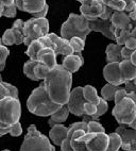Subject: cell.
<instances>
[{
    "mask_svg": "<svg viewBox=\"0 0 136 151\" xmlns=\"http://www.w3.org/2000/svg\"><path fill=\"white\" fill-rule=\"evenodd\" d=\"M96 108H97L96 113L92 116V118H93L94 120H99V117L102 116L103 114H105L106 112H107V110H109L107 101H105V100L102 99V98L100 97V99H99V103L96 105Z\"/></svg>",
    "mask_w": 136,
    "mask_h": 151,
    "instance_id": "cell-33",
    "label": "cell"
},
{
    "mask_svg": "<svg viewBox=\"0 0 136 151\" xmlns=\"http://www.w3.org/2000/svg\"><path fill=\"white\" fill-rule=\"evenodd\" d=\"M37 61L51 69L57 65V55L52 49L43 48L37 54Z\"/></svg>",
    "mask_w": 136,
    "mask_h": 151,
    "instance_id": "cell-19",
    "label": "cell"
},
{
    "mask_svg": "<svg viewBox=\"0 0 136 151\" xmlns=\"http://www.w3.org/2000/svg\"><path fill=\"white\" fill-rule=\"evenodd\" d=\"M43 83L51 101L60 105L67 103L72 85V73L57 64L48 71Z\"/></svg>",
    "mask_w": 136,
    "mask_h": 151,
    "instance_id": "cell-1",
    "label": "cell"
},
{
    "mask_svg": "<svg viewBox=\"0 0 136 151\" xmlns=\"http://www.w3.org/2000/svg\"><path fill=\"white\" fill-rule=\"evenodd\" d=\"M82 92H83V97H84L85 101L93 104L97 105L99 103V99L100 97L97 94V89L92 85H85L84 87H82Z\"/></svg>",
    "mask_w": 136,
    "mask_h": 151,
    "instance_id": "cell-27",
    "label": "cell"
},
{
    "mask_svg": "<svg viewBox=\"0 0 136 151\" xmlns=\"http://www.w3.org/2000/svg\"><path fill=\"white\" fill-rule=\"evenodd\" d=\"M20 151H55V148L46 135L37 131L34 124H31L28 128V133L24 138Z\"/></svg>",
    "mask_w": 136,
    "mask_h": 151,
    "instance_id": "cell-5",
    "label": "cell"
},
{
    "mask_svg": "<svg viewBox=\"0 0 136 151\" xmlns=\"http://www.w3.org/2000/svg\"><path fill=\"white\" fill-rule=\"evenodd\" d=\"M118 151H119V150H118ZM122 151H125V150H122Z\"/></svg>",
    "mask_w": 136,
    "mask_h": 151,
    "instance_id": "cell-55",
    "label": "cell"
},
{
    "mask_svg": "<svg viewBox=\"0 0 136 151\" xmlns=\"http://www.w3.org/2000/svg\"><path fill=\"white\" fill-rule=\"evenodd\" d=\"M21 104L18 98L4 97L0 100V128H9L19 122Z\"/></svg>",
    "mask_w": 136,
    "mask_h": 151,
    "instance_id": "cell-4",
    "label": "cell"
},
{
    "mask_svg": "<svg viewBox=\"0 0 136 151\" xmlns=\"http://www.w3.org/2000/svg\"><path fill=\"white\" fill-rule=\"evenodd\" d=\"M127 97L132 99L134 102H136V93H128V94H127Z\"/></svg>",
    "mask_w": 136,
    "mask_h": 151,
    "instance_id": "cell-50",
    "label": "cell"
},
{
    "mask_svg": "<svg viewBox=\"0 0 136 151\" xmlns=\"http://www.w3.org/2000/svg\"><path fill=\"white\" fill-rule=\"evenodd\" d=\"M0 81H2V78H1V75H0Z\"/></svg>",
    "mask_w": 136,
    "mask_h": 151,
    "instance_id": "cell-52",
    "label": "cell"
},
{
    "mask_svg": "<svg viewBox=\"0 0 136 151\" xmlns=\"http://www.w3.org/2000/svg\"><path fill=\"white\" fill-rule=\"evenodd\" d=\"M49 33V22L46 18H31L24 24V44L29 46L31 42L39 40Z\"/></svg>",
    "mask_w": 136,
    "mask_h": 151,
    "instance_id": "cell-6",
    "label": "cell"
},
{
    "mask_svg": "<svg viewBox=\"0 0 136 151\" xmlns=\"http://www.w3.org/2000/svg\"><path fill=\"white\" fill-rule=\"evenodd\" d=\"M15 6H16L17 10L22 11L24 10V0H15Z\"/></svg>",
    "mask_w": 136,
    "mask_h": 151,
    "instance_id": "cell-46",
    "label": "cell"
},
{
    "mask_svg": "<svg viewBox=\"0 0 136 151\" xmlns=\"http://www.w3.org/2000/svg\"><path fill=\"white\" fill-rule=\"evenodd\" d=\"M110 20L114 29L123 30L135 27V22H132L128 16V13H125V11H114L112 13Z\"/></svg>",
    "mask_w": 136,
    "mask_h": 151,
    "instance_id": "cell-15",
    "label": "cell"
},
{
    "mask_svg": "<svg viewBox=\"0 0 136 151\" xmlns=\"http://www.w3.org/2000/svg\"><path fill=\"white\" fill-rule=\"evenodd\" d=\"M0 45H2V44H1V38H0Z\"/></svg>",
    "mask_w": 136,
    "mask_h": 151,
    "instance_id": "cell-53",
    "label": "cell"
},
{
    "mask_svg": "<svg viewBox=\"0 0 136 151\" xmlns=\"http://www.w3.org/2000/svg\"><path fill=\"white\" fill-rule=\"evenodd\" d=\"M116 133L121 138L120 148L125 151H136V130L131 129L127 124H119Z\"/></svg>",
    "mask_w": 136,
    "mask_h": 151,
    "instance_id": "cell-11",
    "label": "cell"
},
{
    "mask_svg": "<svg viewBox=\"0 0 136 151\" xmlns=\"http://www.w3.org/2000/svg\"><path fill=\"white\" fill-rule=\"evenodd\" d=\"M114 37L116 44L123 46L125 41L129 37H136V28L133 27L131 28V29H123V30L114 29Z\"/></svg>",
    "mask_w": 136,
    "mask_h": 151,
    "instance_id": "cell-23",
    "label": "cell"
},
{
    "mask_svg": "<svg viewBox=\"0 0 136 151\" xmlns=\"http://www.w3.org/2000/svg\"><path fill=\"white\" fill-rule=\"evenodd\" d=\"M129 128H131V129H135L136 130V118H134L133 120L131 122H129L128 124H127Z\"/></svg>",
    "mask_w": 136,
    "mask_h": 151,
    "instance_id": "cell-49",
    "label": "cell"
},
{
    "mask_svg": "<svg viewBox=\"0 0 136 151\" xmlns=\"http://www.w3.org/2000/svg\"><path fill=\"white\" fill-rule=\"evenodd\" d=\"M38 64V61H34V60H29L25 63L24 65V73L27 76L28 78L32 80V81H37V79L34 76V69H35L36 65Z\"/></svg>",
    "mask_w": 136,
    "mask_h": 151,
    "instance_id": "cell-32",
    "label": "cell"
},
{
    "mask_svg": "<svg viewBox=\"0 0 136 151\" xmlns=\"http://www.w3.org/2000/svg\"><path fill=\"white\" fill-rule=\"evenodd\" d=\"M121 49H122L121 45H118V44H114V43L109 44L105 49L106 62L114 63V62L122 61V59H121Z\"/></svg>",
    "mask_w": 136,
    "mask_h": 151,
    "instance_id": "cell-21",
    "label": "cell"
},
{
    "mask_svg": "<svg viewBox=\"0 0 136 151\" xmlns=\"http://www.w3.org/2000/svg\"><path fill=\"white\" fill-rule=\"evenodd\" d=\"M87 132L100 133V132H105V130H104V127L98 120H92V122H87Z\"/></svg>",
    "mask_w": 136,
    "mask_h": 151,
    "instance_id": "cell-37",
    "label": "cell"
},
{
    "mask_svg": "<svg viewBox=\"0 0 136 151\" xmlns=\"http://www.w3.org/2000/svg\"><path fill=\"white\" fill-rule=\"evenodd\" d=\"M9 55H10V51L6 48V46L0 45V71H2L6 67V62Z\"/></svg>",
    "mask_w": 136,
    "mask_h": 151,
    "instance_id": "cell-38",
    "label": "cell"
},
{
    "mask_svg": "<svg viewBox=\"0 0 136 151\" xmlns=\"http://www.w3.org/2000/svg\"><path fill=\"white\" fill-rule=\"evenodd\" d=\"M85 131L83 130H76L74 131L70 137V146L72 148V151H88L86 149V143L80 140V136L84 134Z\"/></svg>",
    "mask_w": 136,
    "mask_h": 151,
    "instance_id": "cell-26",
    "label": "cell"
},
{
    "mask_svg": "<svg viewBox=\"0 0 136 151\" xmlns=\"http://www.w3.org/2000/svg\"><path fill=\"white\" fill-rule=\"evenodd\" d=\"M61 106L62 105L51 101L45 89L44 83L39 84V86L31 93L27 101V108L29 112L41 117H49Z\"/></svg>",
    "mask_w": 136,
    "mask_h": 151,
    "instance_id": "cell-2",
    "label": "cell"
},
{
    "mask_svg": "<svg viewBox=\"0 0 136 151\" xmlns=\"http://www.w3.org/2000/svg\"><path fill=\"white\" fill-rule=\"evenodd\" d=\"M120 88V86H116L113 84H105L102 89H101V98L104 99L105 101H112L114 100V95Z\"/></svg>",
    "mask_w": 136,
    "mask_h": 151,
    "instance_id": "cell-29",
    "label": "cell"
},
{
    "mask_svg": "<svg viewBox=\"0 0 136 151\" xmlns=\"http://www.w3.org/2000/svg\"><path fill=\"white\" fill-rule=\"evenodd\" d=\"M123 46H125V48L130 49V50H135L136 49V37H129L128 40L125 41Z\"/></svg>",
    "mask_w": 136,
    "mask_h": 151,
    "instance_id": "cell-43",
    "label": "cell"
},
{
    "mask_svg": "<svg viewBox=\"0 0 136 151\" xmlns=\"http://www.w3.org/2000/svg\"><path fill=\"white\" fill-rule=\"evenodd\" d=\"M104 6L112 9L113 11H125V2L123 0H101Z\"/></svg>",
    "mask_w": 136,
    "mask_h": 151,
    "instance_id": "cell-34",
    "label": "cell"
},
{
    "mask_svg": "<svg viewBox=\"0 0 136 151\" xmlns=\"http://www.w3.org/2000/svg\"><path fill=\"white\" fill-rule=\"evenodd\" d=\"M128 16L130 17V19L132 20V22H135V20H136V9L132 10L131 12H129Z\"/></svg>",
    "mask_w": 136,
    "mask_h": 151,
    "instance_id": "cell-47",
    "label": "cell"
},
{
    "mask_svg": "<svg viewBox=\"0 0 136 151\" xmlns=\"http://www.w3.org/2000/svg\"><path fill=\"white\" fill-rule=\"evenodd\" d=\"M9 133H10L12 136H14V137H17L19 135H21L22 127H21V124H20V122H17L12 124V126H10V132Z\"/></svg>",
    "mask_w": 136,
    "mask_h": 151,
    "instance_id": "cell-39",
    "label": "cell"
},
{
    "mask_svg": "<svg viewBox=\"0 0 136 151\" xmlns=\"http://www.w3.org/2000/svg\"><path fill=\"white\" fill-rule=\"evenodd\" d=\"M130 62L132 63V64L133 65H135L136 66V51H134L133 53L131 54V57H130Z\"/></svg>",
    "mask_w": 136,
    "mask_h": 151,
    "instance_id": "cell-48",
    "label": "cell"
},
{
    "mask_svg": "<svg viewBox=\"0 0 136 151\" xmlns=\"http://www.w3.org/2000/svg\"><path fill=\"white\" fill-rule=\"evenodd\" d=\"M0 137H1V135H0Z\"/></svg>",
    "mask_w": 136,
    "mask_h": 151,
    "instance_id": "cell-56",
    "label": "cell"
},
{
    "mask_svg": "<svg viewBox=\"0 0 136 151\" xmlns=\"http://www.w3.org/2000/svg\"><path fill=\"white\" fill-rule=\"evenodd\" d=\"M3 151H10V150H8V149H6V150H3Z\"/></svg>",
    "mask_w": 136,
    "mask_h": 151,
    "instance_id": "cell-54",
    "label": "cell"
},
{
    "mask_svg": "<svg viewBox=\"0 0 136 151\" xmlns=\"http://www.w3.org/2000/svg\"><path fill=\"white\" fill-rule=\"evenodd\" d=\"M106 6H104L101 0H93L89 4H82L80 8L81 15L89 20H95L104 13Z\"/></svg>",
    "mask_w": 136,
    "mask_h": 151,
    "instance_id": "cell-12",
    "label": "cell"
},
{
    "mask_svg": "<svg viewBox=\"0 0 136 151\" xmlns=\"http://www.w3.org/2000/svg\"><path fill=\"white\" fill-rule=\"evenodd\" d=\"M49 70H50L49 68L46 67L44 64L38 62V64L36 65L35 69H34V76H35V78L37 79V81L38 80H44Z\"/></svg>",
    "mask_w": 136,
    "mask_h": 151,
    "instance_id": "cell-36",
    "label": "cell"
},
{
    "mask_svg": "<svg viewBox=\"0 0 136 151\" xmlns=\"http://www.w3.org/2000/svg\"><path fill=\"white\" fill-rule=\"evenodd\" d=\"M90 33L88 20L76 13H70L67 20L61 27V37L69 41L72 37H79L86 42L87 35Z\"/></svg>",
    "mask_w": 136,
    "mask_h": 151,
    "instance_id": "cell-3",
    "label": "cell"
},
{
    "mask_svg": "<svg viewBox=\"0 0 136 151\" xmlns=\"http://www.w3.org/2000/svg\"><path fill=\"white\" fill-rule=\"evenodd\" d=\"M84 64V59L82 57L81 53H72L69 55H65V58L63 59L62 66L63 68H65L68 73H74L80 69Z\"/></svg>",
    "mask_w": 136,
    "mask_h": 151,
    "instance_id": "cell-17",
    "label": "cell"
},
{
    "mask_svg": "<svg viewBox=\"0 0 136 151\" xmlns=\"http://www.w3.org/2000/svg\"><path fill=\"white\" fill-rule=\"evenodd\" d=\"M77 1H79V2H81L82 4H89L93 0H77Z\"/></svg>",
    "mask_w": 136,
    "mask_h": 151,
    "instance_id": "cell-51",
    "label": "cell"
},
{
    "mask_svg": "<svg viewBox=\"0 0 136 151\" xmlns=\"http://www.w3.org/2000/svg\"><path fill=\"white\" fill-rule=\"evenodd\" d=\"M121 146V138L116 132L109 134V144L106 151H118Z\"/></svg>",
    "mask_w": 136,
    "mask_h": 151,
    "instance_id": "cell-31",
    "label": "cell"
},
{
    "mask_svg": "<svg viewBox=\"0 0 136 151\" xmlns=\"http://www.w3.org/2000/svg\"><path fill=\"white\" fill-rule=\"evenodd\" d=\"M83 109H84V115H88V116H93L97 110L96 105L89 102H85L83 105Z\"/></svg>",
    "mask_w": 136,
    "mask_h": 151,
    "instance_id": "cell-40",
    "label": "cell"
},
{
    "mask_svg": "<svg viewBox=\"0 0 136 151\" xmlns=\"http://www.w3.org/2000/svg\"><path fill=\"white\" fill-rule=\"evenodd\" d=\"M127 94H128V93H127V91L125 89V87H120L114 95V102L118 103L119 101H121L123 98L127 97Z\"/></svg>",
    "mask_w": 136,
    "mask_h": 151,
    "instance_id": "cell-41",
    "label": "cell"
},
{
    "mask_svg": "<svg viewBox=\"0 0 136 151\" xmlns=\"http://www.w3.org/2000/svg\"><path fill=\"white\" fill-rule=\"evenodd\" d=\"M103 77L107 81V83L116 85V86H120L121 84L125 83L121 73H120L119 62L107 63L105 67L103 68Z\"/></svg>",
    "mask_w": 136,
    "mask_h": 151,
    "instance_id": "cell-14",
    "label": "cell"
},
{
    "mask_svg": "<svg viewBox=\"0 0 136 151\" xmlns=\"http://www.w3.org/2000/svg\"><path fill=\"white\" fill-rule=\"evenodd\" d=\"M119 69L123 81H130L136 78V66L130 62V60H122L119 62Z\"/></svg>",
    "mask_w": 136,
    "mask_h": 151,
    "instance_id": "cell-20",
    "label": "cell"
},
{
    "mask_svg": "<svg viewBox=\"0 0 136 151\" xmlns=\"http://www.w3.org/2000/svg\"><path fill=\"white\" fill-rule=\"evenodd\" d=\"M0 17H1V15H0Z\"/></svg>",
    "mask_w": 136,
    "mask_h": 151,
    "instance_id": "cell-57",
    "label": "cell"
},
{
    "mask_svg": "<svg viewBox=\"0 0 136 151\" xmlns=\"http://www.w3.org/2000/svg\"><path fill=\"white\" fill-rule=\"evenodd\" d=\"M88 28H89L90 32H100L105 36L106 38H109L111 41L115 42L114 37V28L112 27L111 20L110 18L107 19H101L97 18L95 20H89L88 22Z\"/></svg>",
    "mask_w": 136,
    "mask_h": 151,
    "instance_id": "cell-13",
    "label": "cell"
},
{
    "mask_svg": "<svg viewBox=\"0 0 136 151\" xmlns=\"http://www.w3.org/2000/svg\"><path fill=\"white\" fill-rule=\"evenodd\" d=\"M68 115H69V111H68L66 104H64L57 111H55L54 113L50 115L48 124H49L51 127L57 124H63V122H66V119L68 118Z\"/></svg>",
    "mask_w": 136,
    "mask_h": 151,
    "instance_id": "cell-24",
    "label": "cell"
},
{
    "mask_svg": "<svg viewBox=\"0 0 136 151\" xmlns=\"http://www.w3.org/2000/svg\"><path fill=\"white\" fill-rule=\"evenodd\" d=\"M123 84H125V89L127 91V93H136V79L125 81Z\"/></svg>",
    "mask_w": 136,
    "mask_h": 151,
    "instance_id": "cell-42",
    "label": "cell"
},
{
    "mask_svg": "<svg viewBox=\"0 0 136 151\" xmlns=\"http://www.w3.org/2000/svg\"><path fill=\"white\" fill-rule=\"evenodd\" d=\"M38 41L43 45V48H50L54 51L55 55H69L72 54L74 51L71 49L69 42L62 38L61 36H57L55 33H48L47 35L39 38Z\"/></svg>",
    "mask_w": 136,
    "mask_h": 151,
    "instance_id": "cell-8",
    "label": "cell"
},
{
    "mask_svg": "<svg viewBox=\"0 0 136 151\" xmlns=\"http://www.w3.org/2000/svg\"><path fill=\"white\" fill-rule=\"evenodd\" d=\"M24 24L22 19H17L13 24L11 29L4 31L1 38V44L3 46H12V45H20L24 44Z\"/></svg>",
    "mask_w": 136,
    "mask_h": 151,
    "instance_id": "cell-9",
    "label": "cell"
},
{
    "mask_svg": "<svg viewBox=\"0 0 136 151\" xmlns=\"http://www.w3.org/2000/svg\"><path fill=\"white\" fill-rule=\"evenodd\" d=\"M4 97L18 98V89L12 84L0 81V100Z\"/></svg>",
    "mask_w": 136,
    "mask_h": 151,
    "instance_id": "cell-28",
    "label": "cell"
},
{
    "mask_svg": "<svg viewBox=\"0 0 136 151\" xmlns=\"http://www.w3.org/2000/svg\"><path fill=\"white\" fill-rule=\"evenodd\" d=\"M69 45H70L71 49L74 53H81L83 50H84L85 47V42L83 40L79 37H72L69 40Z\"/></svg>",
    "mask_w": 136,
    "mask_h": 151,
    "instance_id": "cell-35",
    "label": "cell"
},
{
    "mask_svg": "<svg viewBox=\"0 0 136 151\" xmlns=\"http://www.w3.org/2000/svg\"><path fill=\"white\" fill-rule=\"evenodd\" d=\"M46 0H24V12L34 14L38 13L46 6Z\"/></svg>",
    "mask_w": 136,
    "mask_h": 151,
    "instance_id": "cell-25",
    "label": "cell"
},
{
    "mask_svg": "<svg viewBox=\"0 0 136 151\" xmlns=\"http://www.w3.org/2000/svg\"><path fill=\"white\" fill-rule=\"evenodd\" d=\"M109 144V134L105 132L95 133L94 136L86 143L88 151H106Z\"/></svg>",
    "mask_w": 136,
    "mask_h": 151,
    "instance_id": "cell-16",
    "label": "cell"
},
{
    "mask_svg": "<svg viewBox=\"0 0 136 151\" xmlns=\"http://www.w3.org/2000/svg\"><path fill=\"white\" fill-rule=\"evenodd\" d=\"M68 132V127H65L63 124H57L52 126L49 131V138L54 145L61 146L62 142L66 138Z\"/></svg>",
    "mask_w": 136,
    "mask_h": 151,
    "instance_id": "cell-18",
    "label": "cell"
},
{
    "mask_svg": "<svg viewBox=\"0 0 136 151\" xmlns=\"http://www.w3.org/2000/svg\"><path fill=\"white\" fill-rule=\"evenodd\" d=\"M17 8L15 6V0H0V15L9 18L16 16Z\"/></svg>",
    "mask_w": 136,
    "mask_h": 151,
    "instance_id": "cell-22",
    "label": "cell"
},
{
    "mask_svg": "<svg viewBox=\"0 0 136 151\" xmlns=\"http://www.w3.org/2000/svg\"><path fill=\"white\" fill-rule=\"evenodd\" d=\"M135 50H130V49L125 48V46H122V49H121V59L122 60H129L131 57V54L133 53Z\"/></svg>",
    "mask_w": 136,
    "mask_h": 151,
    "instance_id": "cell-45",
    "label": "cell"
},
{
    "mask_svg": "<svg viewBox=\"0 0 136 151\" xmlns=\"http://www.w3.org/2000/svg\"><path fill=\"white\" fill-rule=\"evenodd\" d=\"M42 49H43V45L38 40H36V41L31 42L30 45L28 46V49L26 50V54L30 58V60L37 61V54Z\"/></svg>",
    "mask_w": 136,
    "mask_h": 151,
    "instance_id": "cell-30",
    "label": "cell"
},
{
    "mask_svg": "<svg viewBox=\"0 0 136 151\" xmlns=\"http://www.w3.org/2000/svg\"><path fill=\"white\" fill-rule=\"evenodd\" d=\"M48 10H49V6H48V4H46V6H44V9L42 10V11H39L38 13L32 14L33 18H46V15H47V13H48Z\"/></svg>",
    "mask_w": 136,
    "mask_h": 151,
    "instance_id": "cell-44",
    "label": "cell"
},
{
    "mask_svg": "<svg viewBox=\"0 0 136 151\" xmlns=\"http://www.w3.org/2000/svg\"><path fill=\"white\" fill-rule=\"evenodd\" d=\"M86 102L83 97V92H82V86H78L70 91L69 94V98L66 103L69 113L74 114V116L82 117L84 115V109L83 105Z\"/></svg>",
    "mask_w": 136,
    "mask_h": 151,
    "instance_id": "cell-10",
    "label": "cell"
},
{
    "mask_svg": "<svg viewBox=\"0 0 136 151\" xmlns=\"http://www.w3.org/2000/svg\"><path fill=\"white\" fill-rule=\"evenodd\" d=\"M112 115L119 124H128L136 118V102L128 97L123 98L118 103H115Z\"/></svg>",
    "mask_w": 136,
    "mask_h": 151,
    "instance_id": "cell-7",
    "label": "cell"
}]
</instances>
